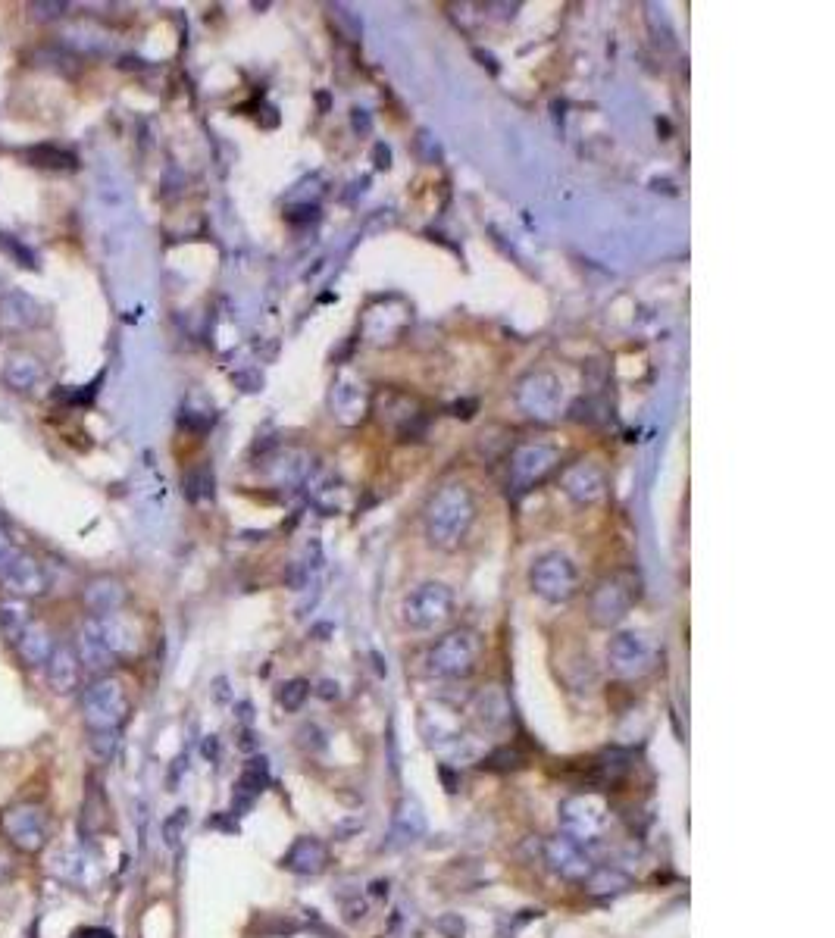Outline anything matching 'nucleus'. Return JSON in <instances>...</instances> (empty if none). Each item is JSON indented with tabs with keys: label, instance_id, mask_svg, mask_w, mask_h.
I'll use <instances>...</instances> for the list:
<instances>
[{
	"label": "nucleus",
	"instance_id": "17",
	"mask_svg": "<svg viewBox=\"0 0 835 938\" xmlns=\"http://www.w3.org/2000/svg\"><path fill=\"white\" fill-rule=\"evenodd\" d=\"M629 773V757L623 751H607L592 763V785H617Z\"/></svg>",
	"mask_w": 835,
	"mask_h": 938
},
{
	"label": "nucleus",
	"instance_id": "7",
	"mask_svg": "<svg viewBox=\"0 0 835 938\" xmlns=\"http://www.w3.org/2000/svg\"><path fill=\"white\" fill-rule=\"evenodd\" d=\"M282 867L298 876H319L329 867V848L313 835H301V838H294L291 848L285 851Z\"/></svg>",
	"mask_w": 835,
	"mask_h": 938
},
{
	"label": "nucleus",
	"instance_id": "29",
	"mask_svg": "<svg viewBox=\"0 0 835 938\" xmlns=\"http://www.w3.org/2000/svg\"><path fill=\"white\" fill-rule=\"evenodd\" d=\"M10 870H13L10 857H7V854H0V879H7V876H10Z\"/></svg>",
	"mask_w": 835,
	"mask_h": 938
},
{
	"label": "nucleus",
	"instance_id": "9",
	"mask_svg": "<svg viewBox=\"0 0 835 938\" xmlns=\"http://www.w3.org/2000/svg\"><path fill=\"white\" fill-rule=\"evenodd\" d=\"M473 657H476L473 641L466 638V635H451V638H445V641H441V645L435 648L432 666H435L438 673H445V676H460V673H470Z\"/></svg>",
	"mask_w": 835,
	"mask_h": 938
},
{
	"label": "nucleus",
	"instance_id": "14",
	"mask_svg": "<svg viewBox=\"0 0 835 938\" xmlns=\"http://www.w3.org/2000/svg\"><path fill=\"white\" fill-rule=\"evenodd\" d=\"M76 654L88 670H107V666L113 663V654L104 645V638H101V632H97L94 620H88L85 629L79 632V651Z\"/></svg>",
	"mask_w": 835,
	"mask_h": 938
},
{
	"label": "nucleus",
	"instance_id": "22",
	"mask_svg": "<svg viewBox=\"0 0 835 938\" xmlns=\"http://www.w3.org/2000/svg\"><path fill=\"white\" fill-rule=\"evenodd\" d=\"M520 767H523V754L510 751V748L495 751L485 760V770H495V773H510V770H520Z\"/></svg>",
	"mask_w": 835,
	"mask_h": 938
},
{
	"label": "nucleus",
	"instance_id": "23",
	"mask_svg": "<svg viewBox=\"0 0 835 938\" xmlns=\"http://www.w3.org/2000/svg\"><path fill=\"white\" fill-rule=\"evenodd\" d=\"M91 751H94V757L110 760V754L116 751V729H110V732H91Z\"/></svg>",
	"mask_w": 835,
	"mask_h": 938
},
{
	"label": "nucleus",
	"instance_id": "25",
	"mask_svg": "<svg viewBox=\"0 0 835 938\" xmlns=\"http://www.w3.org/2000/svg\"><path fill=\"white\" fill-rule=\"evenodd\" d=\"M0 244H4V248H7L10 254H16L22 266H32V254H29V251H22V248H19V244H16L13 238H7V235H0Z\"/></svg>",
	"mask_w": 835,
	"mask_h": 938
},
{
	"label": "nucleus",
	"instance_id": "3",
	"mask_svg": "<svg viewBox=\"0 0 835 938\" xmlns=\"http://www.w3.org/2000/svg\"><path fill=\"white\" fill-rule=\"evenodd\" d=\"M0 829L10 838V845L26 854H35L51 838V817H47L41 804H16L0 817Z\"/></svg>",
	"mask_w": 835,
	"mask_h": 938
},
{
	"label": "nucleus",
	"instance_id": "1",
	"mask_svg": "<svg viewBox=\"0 0 835 938\" xmlns=\"http://www.w3.org/2000/svg\"><path fill=\"white\" fill-rule=\"evenodd\" d=\"M610 826V807L601 795L582 792L560 804V829L579 845H592Z\"/></svg>",
	"mask_w": 835,
	"mask_h": 938
},
{
	"label": "nucleus",
	"instance_id": "18",
	"mask_svg": "<svg viewBox=\"0 0 835 938\" xmlns=\"http://www.w3.org/2000/svg\"><path fill=\"white\" fill-rule=\"evenodd\" d=\"M29 623H32V610L26 601L13 598V601L0 604V632L7 635L10 645H16V638L22 635V629H26Z\"/></svg>",
	"mask_w": 835,
	"mask_h": 938
},
{
	"label": "nucleus",
	"instance_id": "11",
	"mask_svg": "<svg viewBox=\"0 0 835 938\" xmlns=\"http://www.w3.org/2000/svg\"><path fill=\"white\" fill-rule=\"evenodd\" d=\"M13 648L19 651L22 663H29V666H44V663H47V657H51V651H54V635H51V629H47L44 623L32 620L26 629H22V635L16 638V645H13Z\"/></svg>",
	"mask_w": 835,
	"mask_h": 938
},
{
	"label": "nucleus",
	"instance_id": "16",
	"mask_svg": "<svg viewBox=\"0 0 835 938\" xmlns=\"http://www.w3.org/2000/svg\"><path fill=\"white\" fill-rule=\"evenodd\" d=\"M85 604L88 610H94L97 616H107L122 604V585L116 579H94L85 588Z\"/></svg>",
	"mask_w": 835,
	"mask_h": 938
},
{
	"label": "nucleus",
	"instance_id": "28",
	"mask_svg": "<svg viewBox=\"0 0 835 938\" xmlns=\"http://www.w3.org/2000/svg\"><path fill=\"white\" fill-rule=\"evenodd\" d=\"M35 10H44V16H60V10H66L63 4H35Z\"/></svg>",
	"mask_w": 835,
	"mask_h": 938
},
{
	"label": "nucleus",
	"instance_id": "27",
	"mask_svg": "<svg viewBox=\"0 0 835 938\" xmlns=\"http://www.w3.org/2000/svg\"><path fill=\"white\" fill-rule=\"evenodd\" d=\"M366 917V904L363 901H348L345 904V920L348 923H357V920H363Z\"/></svg>",
	"mask_w": 835,
	"mask_h": 938
},
{
	"label": "nucleus",
	"instance_id": "13",
	"mask_svg": "<svg viewBox=\"0 0 835 938\" xmlns=\"http://www.w3.org/2000/svg\"><path fill=\"white\" fill-rule=\"evenodd\" d=\"M4 382L13 391H35L44 382V366L29 354H16V357H10V363L4 369Z\"/></svg>",
	"mask_w": 835,
	"mask_h": 938
},
{
	"label": "nucleus",
	"instance_id": "26",
	"mask_svg": "<svg viewBox=\"0 0 835 938\" xmlns=\"http://www.w3.org/2000/svg\"><path fill=\"white\" fill-rule=\"evenodd\" d=\"M13 554H16V548H13V538H10L4 529H0V570H4V566L10 563V557H13Z\"/></svg>",
	"mask_w": 835,
	"mask_h": 938
},
{
	"label": "nucleus",
	"instance_id": "6",
	"mask_svg": "<svg viewBox=\"0 0 835 938\" xmlns=\"http://www.w3.org/2000/svg\"><path fill=\"white\" fill-rule=\"evenodd\" d=\"M426 835V813H423V804L416 798H404L398 807H395V817H391V832H388V851H398V848H407L413 842H420Z\"/></svg>",
	"mask_w": 835,
	"mask_h": 938
},
{
	"label": "nucleus",
	"instance_id": "21",
	"mask_svg": "<svg viewBox=\"0 0 835 938\" xmlns=\"http://www.w3.org/2000/svg\"><path fill=\"white\" fill-rule=\"evenodd\" d=\"M188 810L185 807H179L173 817H169L166 823H163V838H166V845L169 848H179L182 845V838H185V829H188Z\"/></svg>",
	"mask_w": 835,
	"mask_h": 938
},
{
	"label": "nucleus",
	"instance_id": "15",
	"mask_svg": "<svg viewBox=\"0 0 835 938\" xmlns=\"http://www.w3.org/2000/svg\"><path fill=\"white\" fill-rule=\"evenodd\" d=\"M582 885H585V892L595 895V898H617L632 885V879L626 873H620L617 867H595L585 876Z\"/></svg>",
	"mask_w": 835,
	"mask_h": 938
},
{
	"label": "nucleus",
	"instance_id": "4",
	"mask_svg": "<svg viewBox=\"0 0 835 938\" xmlns=\"http://www.w3.org/2000/svg\"><path fill=\"white\" fill-rule=\"evenodd\" d=\"M545 863L560 879H570V882H585V876L595 870V860L585 851V845L573 842V838H567L563 832L545 842Z\"/></svg>",
	"mask_w": 835,
	"mask_h": 938
},
{
	"label": "nucleus",
	"instance_id": "10",
	"mask_svg": "<svg viewBox=\"0 0 835 938\" xmlns=\"http://www.w3.org/2000/svg\"><path fill=\"white\" fill-rule=\"evenodd\" d=\"M35 323H38V304L26 291H7L4 298H0V326L4 329L22 332V329H32Z\"/></svg>",
	"mask_w": 835,
	"mask_h": 938
},
{
	"label": "nucleus",
	"instance_id": "19",
	"mask_svg": "<svg viewBox=\"0 0 835 938\" xmlns=\"http://www.w3.org/2000/svg\"><path fill=\"white\" fill-rule=\"evenodd\" d=\"M610 663L617 666V673L629 676L638 670V663H645V648L638 645L635 635H620L610 648Z\"/></svg>",
	"mask_w": 835,
	"mask_h": 938
},
{
	"label": "nucleus",
	"instance_id": "30",
	"mask_svg": "<svg viewBox=\"0 0 835 938\" xmlns=\"http://www.w3.org/2000/svg\"><path fill=\"white\" fill-rule=\"evenodd\" d=\"M373 895H388V882H373Z\"/></svg>",
	"mask_w": 835,
	"mask_h": 938
},
{
	"label": "nucleus",
	"instance_id": "5",
	"mask_svg": "<svg viewBox=\"0 0 835 938\" xmlns=\"http://www.w3.org/2000/svg\"><path fill=\"white\" fill-rule=\"evenodd\" d=\"M0 582H4L10 595L19 601L38 598L47 591V570L29 554H13L10 563L0 570Z\"/></svg>",
	"mask_w": 835,
	"mask_h": 938
},
{
	"label": "nucleus",
	"instance_id": "12",
	"mask_svg": "<svg viewBox=\"0 0 835 938\" xmlns=\"http://www.w3.org/2000/svg\"><path fill=\"white\" fill-rule=\"evenodd\" d=\"M266 785H269V767H266V760H263V757H260V760H251L248 767H244L238 785H235L232 813H244V810H248V807L254 804V798L263 792Z\"/></svg>",
	"mask_w": 835,
	"mask_h": 938
},
{
	"label": "nucleus",
	"instance_id": "24",
	"mask_svg": "<svg viewBox=\"0 0 835 938\" xmlns=\"http://www.w3.org/2000/svg\"><path fill=\"white\" fill-rule=\"evenodd\" d=\"M307 698V682H288L285 691H282V704L285 710H298Z\"/></svg>",
	"mask_w": 835,
	"mask_h": 938
},
{
	"label": "nucleus",
	"instance_id": "2",
	"mask_svg": "<svg viewBox=\"0 0 835 938\" xmlns=\"http://www.w3.org/2000/svg\"><path fill=\"white\" fill-rule=\"evenodd\" d=\"M82 713L91 732H110L126 720V713H129L126 691H122L116 679H97L85 688Z\"/></svg>",
	"mask_w": 835,
	"mask_h": 938
},
{
	"label": "nucleus",
	"instance_id": "8",
	"mask_svg": "<svg viewBox=\"0 0 835 938\" xmlns=\"http://www.w3.org/2000/svg\"><path fill=\"white\" fill-rule=\"evenodd\" d=\"M47 682L57 691V695H69V691L79 688V676H82V660L72 645H54L51 657H47Z\"/></svg>",
	"mask_w": 835,
	"mask_h": 938
},
{
	"label": "nucleus",
	"instance_id": "20",
	"mask_svg": "<svg viewBox=\"0 0 835 938\" xmlns=\"http://www.w3.org/2000/svg\"><path fill=\"white\" fill-rule=\"evenodd\" d=\"M26 157L35 166H44V169H72V166H76V157L60 151V147H47V144L44 147H32Z\"/></svg>",
	"mask_w": 835,
	"mask_h": 938
}]
</instances>
